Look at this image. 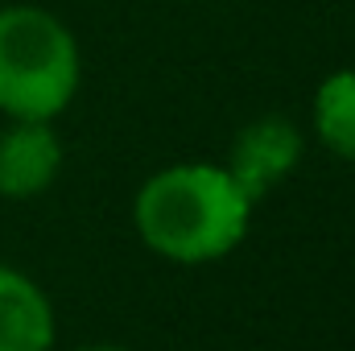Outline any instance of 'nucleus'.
<instances>
[{"mask_svg": "<svg viewBox=\"0 0 355 351\" xmlns=\"http://www.w3.org/2000/svg\"><path fill=\"white\" fill-rule=\"evenodd\" d=\"M252 198L211 162L166 166L132 198V228L149 252L174 264H211L232 257L252 228Z\"/></svg>", "mask_w": 355, "mask_h": 351, "instance_id": "1", "label": "nucleus"}, {"mask_svg": "<svg viewBox=\"0 0 355 351\" xmlns=\"http://www.w3.org/2000/svg\"><path fill=\"white\" fill-rule=\"evenodd\" d=\"M58 339V318L54 302L46 289L0 264V351H50Z\"/></svg>", "mask_w": 355, "mask_h": 351, "instance_id": "5", "label": "nucleus"}, {"mask_svg": "<svg viewBox=\"0 0 355 351\" xmlns=\"http://www.w3.org/2000/svg\"><path fill=\"white\" fill-rule=\"evenodd\" d=\"M62 170V141L50 120H12L0 132V198H37Z\"/></svg>", "mask_w": 355, "mask_h": 351, "instance_id": "4", "label": "nucleus"}, {"mask_svg": "<svg viewBox=\"0 0 355 351\" xmlns=\"http://www.w3.org/2000/svg\"><path fill=\"white\" fill-rule=\"evenodd\" d=\"M83 79L75 33L37 4L0 8V112L8 120H54Z\"/></svg>", "mask_w": 355, "mask_h": 351, "instance_id": "2", "label": "nucleus"}, {"mask_svg": "<svg viewBox=\"0 0 355 351\" xmlns=\"http://www.w3.org/2000/svg\"><path fill=\"white\" fill-rule=\"evenodd\" d=\"M79 351H132V348H120V343H87V348Z\"/></svg>", "mask_w": 355, "mask_h": 351, "instance_id": "7", "label": "nucleus"}, {"mask_svg": "<svg viewBox=\"0 0 355 351\" xmlns=\"http://www.w3.org/2000/svg\"><path fill=\"white\" fill-rule=\"evenodd\" d=\"M310 124L327 153L355 162V67L331 71L318 83L310 103Z\"/></svg>", "mask_w": 355, "mask_h": 351, "instance_id": "6", "label": "nucleus"}, {"mask_svg": "<svg viewBox=\"0 0 355 351\" xmlns=\"http://www.w3.org/2000/svg\"><path fill=\"white\" fill-rule=\"evenodd\" d=\"M302 128L285 116H261L252 124H244L236 137H232V149H227V162L223 170L236 178V186L261 203L272 186H281L285 178L297 170L302 162Z\"/></svg>", "mask_w": 355, "mask_h": 351, "instance_id": "3", "label": "nucleus"}]
</instances>
